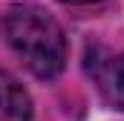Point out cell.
I'll list each match as a JSON object with an SVG mask.
<instances>
[{
    "label": "cell",
    "instance_id": "obj_1",
    "mask_svg": "<svg viewBox=\"0 0 124 121\" xmlns=\"http://www.w3.org/2000/svg\"><path fill=\"white\" fill-rule=\"evenodd\" d=\"M0 32L6 46L35 78L52 81L66 66V35L61 23L38 3H15L3 12Z\"/></svg>",
    "mask_w": 124,
    "mask_h": 121
},
{
    "label": "cell",
    "instance_id": "obj_2",
    "mask_svg": "<svg viewBox=\"0 0 124 121\" xmlns=\"http://www.w3.org/2000/svg\"><path fill=\"white\" fill-rule=\"evenodd\" d=\"M35 107H32L29 90L6 69H0V121H32Z\"/></svg>",
    "mask_w": 124,
    "mask_h": 121
},
{
    "label": "cell",
    "instance_id": "obj_3",
    "mask_svg": "<svg viewBox=\"0 0 124 121\" xmlns=\"http://www.w3.org/2000/svg\"><path fill=\"white\" fill-rule=\"evenodd\" d=\"M95 81L104 92L107 104L116 110H124V52L110 58L107 63H101L95 69Z\"/></svg>",
    "mask_w": 124,
    "mask_h": 121
},
{
    "label": "cell",
    "instance_id": "obj_4",
    "mask_svg": "<svg viewBox=\"0 0 124 121\" xmlns=\"http://www.w3.org/2000/svg\"><path fill=\"white\" fill-rule=\"evenodd\" d=\"M61 3H72V6H78V3H95V0H61Z\"/></svg>",
    "mask_w": 124,
    "mask_h": 121
}]
</instances>
